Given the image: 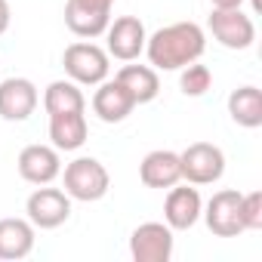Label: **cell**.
Instances as JSON below:
<instances>
[{"label": "cell", "mask_w": 262, "mask_h": 262, "mask_svg": "<svg viewBox=\"0 0 262 262\" xmlns=\"http://www.w3.org/2000/svg\"><path fill=\"white\" fill-rule=\"evenodd\" d=\"M139 179L145 188H173L176 182H182V164L179 155L170 148H155L142 158L139 164Z\"/></svg>", "instance_id": "obj_13"}, {"label": "cell", "mask_w": 262, "mask_h": 262, "mask_svg": "<svg viewBox=\"0 0 262 262\" xmlns=\"http://www.w3.org/2000/svg\"><path fill=\"white\" fill-rule=\"evenodd\" d=\"M207 50V34L198 22H173L145 40V56L155 71H179L198 62Z\"/></svg>", "instance_id": "obj_1"}, {"label": "cell", "mask_w": 262, "mask_h": 262, "mask_svg": "<svg viewBox=\"0 0 262 262\" xmlns=\"http://www.w3.org/2000/svg\"><path fill=\"white\" fill-rule=\"evenodd\" d=\"M201 216H204L207 228L216 237H237V234L247 231L244 228V216H241V191H234V188L216 191L207 201V207H204Z\"/></svg>", "instance_id": "obj_8"}, {"label": "cell", "mask_w": 262, "mask_h": 262, "mask_svg": "<svg viewBox=\"0 0 262 262\" xmlns=\"http://www.w3.org/2000/svg\"><path fill=\"white\" fill-rule=\"evenodd\" d=\"M62 65H65L68 80H74L80 86H99L102 80H108L111 56L102 47H96L93 40H77V43L65 47Z\"/></svg>", "instance_id": "obj_3"}, {"label": "cell", "mask_w": 262, "mask_h": 262, "mask_svg": "<svg viewBox=\"0 0 262 262\" xmlns=\"http://www.w3.org/2000/svg\"><path fill=\"white\" fill-rule=\"evenodd\" d=\"M111 16L105 13H93L86 7H80L77 0H68L65 4V25L74 37H83V40H93V37H102L105 28H108Z\"/></svg>", "instance_id": "obj_19"}, {"label": "cell", "mask_w": 262, "mask_h": 262, "mask_svg": "<svg viewBox=\"0 0 262 262\" xmlns=\"http://www.w3.org/2000/svg\"><path fill=\"white\" fill-rule=\"evenodd\" d=\"M62 182H65V194L71 201H83V204L102 201L111 188V176H108L105 164L96 158H74L62 170Z\"/></svg>", "instance_id": "obj_2"}, {"label": "cell", "mask_w": 262, "mask_h": 262, "mask_svg": "<svg viewBox=\"0 0 262 262\" xmlns=\"http://www.w3.org/2000/svg\"><path fill=\"white\" fill-rule=\"evenodd\" d=\"M114 80L123 83V90L136 99V105H148L161 93V77H158V71L151 65H133V62H129V65H123L117 71Z\"/></svg>", "instance_id": "obj_17"}, {"label": "cell", "mask_w": 262, "mask_h": 262, "mask_svg": "<svg viewBox=\"0 0 262 262\" xmlns=\"http://www.w3.org/2000/svg\"><path fill=\"white\" fill-rule=\"evenodd\" d=\"M228 114L244 129L262 126V90L253 86V83L231 90V96H228Z\"/></svg>", "instance_id": "obj_18"}, {"label": "cell", "mask_w": 262, "mask_h": 262, "mask_svg": "<svg viewBox=\"0 0 262 262\" xmlns=\"http://www.w3.org/2000/svg\"><path fill=\"white\" fill-rule=\"evenodd\" d=\"M19 176L31 185H50L62 176V158L53 145H25L19 151Z\"/></svg>", "instance_id": "obj_11"}, {"label": "cell", "mask_w": 262, "mask_h": 262, "mask_svg": "<svg viewBox=\"0 0 262 262\" xmlns=\"http://www.w3.org/2000/svg\"><path fill=\"white\" fill-rule=\"evenodd\" d=\"M77 4L86 7V10H93V13H105V16H111L114 0H77Z\"/></svg>", "instance_id": "obj_23"}, {"label": "cell", "mask_w": 262, "mask_h": 262, "mask_svg": "<svg viewBox=\"0 0 262 262\" xmlns=\"http://www.w3.org/2000/svg\"><path fill=\"white\" fill-rule=\"evenodd\" d=\"M173 247L176 237L167 222H142L129 234V256L136 262H170Z\"/></svg>", "instance_id": "obj_7"}, {"label": "cell", "mask_w": 262, "mask_h": 262, "mask_svg": "<svg viewBox=\"0 0 262 262\" xmlns=\"http://www.w3.org/2000/svg\"><path fill=\"white\" fill-rule=\"evenodd\" d=\"M40 93L28 77H7L0 80V117L10 123H22L37 111Z\"/></svg>", "instance_id": "obj_10"}, {"label": "cell", "mask_w": 262, "mask_h": 262, "mask_svg": "<svg viewBox=\"0 0 262 262\" xmlns=\"http://www.w3.org/2000/svg\"><path fill=\"white\" fill-rule=\"evenodd\" d=\"M10 19H13L10 0H0V34H7V28H10Z\"/></svg>", "instance_id": "obj_24"}, {"label": "cell", "mask_w": 262, "mask_h": 262, "mask_svg": "<svg viewBox=\"0 0 262 262\" xmlns=\"http://www.w3.org/2000/svg\"><path fill=\"white\" fill-rule=\"evenodd\" d=\"M34 241H37V228L28 222V216L25 219H19V216L0 219V259L16 262V259L31 256Z\"/></svg>", "instance_id": "obj_15"}, {"label": "cell", "mask_w": 262, "mask_h": 262, "mask_svg": "<svg viewBox=\"0 0 262 262\" xmlns=\"http://www.w3.org/2000/svg\"><path fill=\"white\" fill-rule=\"evenodd\" d=\"M145 40L148 31L136 16H120L105 28V53L117 62H136L145 53Z\"/></svg>", "instance_id": "obj_6"}, {"label": "cell", "mask_w": 262, "mask_h": 262, "mask_svg": "<svg viewBox=\"0 0 262 262\" xmlns=\"http://www.w3.org/2000/svg\"><path fill=\"white\" fill-rule=\"evenodd\" d=\"M179 71H182V74H179V90H182L185 96H191V99L204 96V93L213 86V74H210L207 65L191 62V65H185V68H179Z\"/></svg>", "instance_id": "obj_21"}, {"label": "cell", "mask_w": 262, "mask_h": 262, "mask_svg": "<svg viewBox=\"0 0 262 262\" xmlns=\"http://www.w3.org/2000/svg\"><path fill=\"white\" fill-rule=\"evenodd\" d=\"M25 213H28V222L34 228L53 231V228H59V225H65L71 219V198L62 188L37 185L25 201Z\"/></svg>", "instance_id": "obj_5"}, {"label": "cell", "mask_w": 262, "mask_h": 262, "mask_svg": "<svg viewBox=\"0 0 262 262\" xmlns=\"http://www.w3.org/2000/svg\"><path fill=\"white\" fill-rule=\"evenodd\" d=\"M213 10H234V7H244V0H210Z\"/></svg>", "instance_id": "obj_25"}, {"label": "cell", "mask_w": 262, "mask_h": 262, "mask_svg": "<svg viewBox=\"0 0 262 262\" xmlns=\"http://www.w3.org/2000/svg\"><path fill=\"white\" fill-rule=\"evenodd\" d=\"M204 213V201H201V191L191 188V185H173L167 188V201H164V222L173 228V231H188L198 225Z\"/></svg>", "instance_id": "obj_12"}, {"label": "cell", "mask_w": 262, "mask_h": 262, "mask_svg": "<svg viewBox=\"0 0 262 262\" xmlns=\"http://www.w3.org/2000/svg\"><path fill=\"white\" fill-rule=\"evenodd\" d=\"M43 108H47V114L86 111V96H83L80 83H74V80H53L43 90Z\"/></svg>", "instance_id": "obj_20"}, {"label": "cell", "mask_w": 262, "mask_h": 262, "mask_svg": "<svg viewBox=\"0 0 262 262\" xmlns=\"http://www.w3.org/2000/svg\"><path fill=\"white\" fill-rule=\"evenodd\" d=\"M179 164H182V179L188 185H213L225 173V155L213 142H191L179 155Z\"/></svg>", "instance_id": "obj_4"}, {"label": "cell", "mask_w": 262, "mask_h": 262, "mask_svg": "<svg viewBox=\"0 0 262 262\" xmlns=\"http://www.w3.org/2000/svg\"><path fill=\"white\" fill-rule=\"evenodd\" d=\"M241 216H244V228L247 231H259L262 228V191L241 194Z\"/></svg>", "instance_id": "obj_22"}, {"label": "cell", "mask_w": 262, "mask_h": 262, "mask_svg": "<svg viewBox=\"0 0 262 262\" xmlns=\"http://www.w3.org/2000/svg\"><path fill=\"white\" fill-rule=\"evenodd\" d=\"M207 25H210V34L225 50H250L253 40H256V25L241 7H234V10H213Z\"/></svg>", "instance_id": "obj_9"}, {"label": "cell", "mask_w": 262, "mask_h": 262, "mask_svg": "<svg viewBox=\"0 0 262 262\" xmlns=\"http://www.w3.org/2000/svg\"><path fill=\"white\" fill-rule=\"evenodd\" d=\"M86 111H65V114H50V142L59 151H77L86 142Z\"/></svg>", "instance_id": "obj_16"}, {"label": "cell", "mask_w": 262, "mask_h": 262, "mask_svg": "<svg viewBox=\"0 0 262 262\" xmlns=\"http://www.w3.org/2000/svg\"><path fill=\"white\" fill-rule=\"evenodd\" d=\"M133 108H136V99L123 90L120 80H102L99 90L93 93V111H96V117L105 120V123H120V120H126L129 114H133Z\"/></svg>", "instance_id": "obj_14"}]
</instances>
